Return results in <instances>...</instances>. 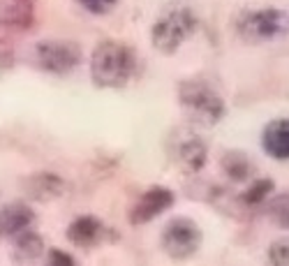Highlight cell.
<instances>
[{
	"mask_svg": "<svg viewBox=\"0 0 289 266\" xmlns=\"http://www.w3.org/2000/svg\"><path fill=\"white\" fill-rule=\"evenodd\" d=\"M137 58L127 44L106 40L95 46L90 56V77L100 88H123L132 79Z\"/></svg>",
	"mask_w": 289,
	"mask_h": 266,
	"instance_id": "6da1fadb",
	"label": "cell"
},
{
	"mask_svg": "<svg viewBox=\"0 0 289 266\" xmlns=\"http://www.w3.org/2000/svg\"><path fill=\"white\" fill-rule=\"evenodd\" d=\"M178 100L183 106L185 116L199 127H210L218 125L225 116V102L215 88H210L206 81L187 79L178 88Z\"/></svg>",
	"mask_w": 289,
	"mask_h": 266,
	"instance_id": "7a4b0ae2",
	"label": "cell"
},
{
	"mask_svg": "<svg viewBox=\"0 0 289 266\" xmlns=\"http://www.w3.org/2000/svg\"><path fill=\"white\" fill-rule=\"evenodd\" d=\"M194 26H197V19H194L192 9L183 7V5L166 7L158 17V21L153 23L150 42L165 56L176 53L185 40L194 33Z\"/></svg>",
	"mask_w": 289,
	"mask_h": 266,
	"instance_id": "3957f363",
	"label": "cell"
},
{
	"mask_svg": "<svg viewBox=\"0 0 289 266\" xmlns=\"http://www.w3.org/2000/svg\"><path fill=\"white\" fill-rule=\"evenodd\" d=\"M160 243L171 259H190L202 248V229L190 218H176L165 227Z\"/></svg>",
	"mask_w": 289,
	"mask_h": 266,
	"instance_id": "277c9868",
	"label": "cell"
},
{
	"mask_svg": "<svg viewBox=\"0 0 289 266\" xmlns=\"http://www.w3.org/2000/svg\"><path fill=\"white\" fill-rule=\"evenodd\" d=\"M37 67H42L53 74H67L81 62V49L74 42H62V40H44L37 42L33 51Z\"/></svg>",
	"mask_w": 289,
	"mask_h": 266,
	"instance_id": "5b68a950",
	"label": "cell"
},
{
	"mask_svg": "<svg viewBox=\"0 0 289 266\" xmlns=\"http://www.w3.org/2000/svg\"><path fill=\"white\" fill-rule=\"evenodd\" d=\"M287 30V17L280 9H259L241 19L238 33L248 42H264Z\"/></svg>",
	"mask_w": 289,
	"mask_h": 266,
	"instance_id": "8992f818",
	"label": "cell"
},
{
	"mask_svg": "<svg viewBox=\"0 0 289 266\" xmlns=\"http://www.w3.org/2000/svg\"><path fill=\"white\" fill-rule=\"evenodd\" d=\"M169 153L176 160V164L185 169L187 174H194L206 162V143L190 130H176L169 139Z\"/></svg>",
	"mask_w": 289,
	"mask_h": 266,
	"instance_id": "52a82bcc",
	"label": "cell"
},
{
	"mask_svg": "<svg viewBox=\"0 0 289 266\" xmlns=\"http://www.w3.org/2000/svg\"><path fill=\"white\" fill-rule=\"evenodd\" d=\"M169 206H174V192L169 187H162V185L148 187L137 199V204L132 206L130 222L132 225H146V222L155 220L158 215H162Z\"/></svg>",
	"mask_w": 289,
	"mask_h": 266,
	"instance_id": "ba28073f",
	"label": "cell"
},
{
	"mask_svg": "<svg viewBox=\"0 0 289 266\" xmlns=\"http://www.w3.org/2000/svg\"><path fill=\"white\" fill-rule=\"evenodd\" d=\"M33 222H35V213L26 204L14 202V204L2 206L0 208V236L2 239H14L17 234L30 229Z\"/></svg>",
	"mask_w": 289,
	"mask_h": 266,
	"instance_id": "9c48e42d",
	"label": "cell"
},
{
	"mask_svg": "<svg viewBox=\"0 0 289 266\" xmlns=\"http://www.w3.org/2000/svg\"><path fill=\"white\" fill-rule=\"evenodd\" d=\"M23 190L30 199L35 202H53L58 197L65 195V181L61 176H56L51 171L44 174H33L30 178L23 181Z\"/></svg>",
	"mask_w": 289,
	"mask_h": 266,
	"instance_id": "30bf717a",
	"label": "cell"
},
{
	"mask_svg": "<svg viewBox=\"0 0 289 266\" xmlns=\"http://www.w3.org/2000/svg\"><path fill=\"white\" fill-rule=\"evenodd\" d=\"M262 146L275 160H289V118H278L264 127Z\"/></svg>",
	"mask_w": 289,
	"mask_h": 266,
	"instance_id": "8fae6325",
	"label": "cell"
},
{
	"mask_svg": "<svg viewBox=\"0 0 289 266\" xmlns=\"http://www.w3.org/2000/svg\"><path fill=\"white\" fill-rule=\"evenodd\" d=\"M102 234H104L102 222L90 218V215H83V218H77L70 225L67 239L79 248H93V246H97V241L102 239Z\"/></svg>",
	"mask_w": 289,
	"mask_h": 266,
	"instance_id": "7c38bea8",
	"label": "cell"
},
{
	"mask_svg": "<svg viewBox=\"0 0 289 266\" xmlns=\"http://www.w3.org/2000/svg\"><path fill=\"white\" fill-rule=\"evenodd\" d=\"M222 169H225L227 176L234 178V181H248V178L254 174L252 160L248 158V155H243V153H236V151L227 153V155L222 158Z\"/></svg>",
	"mask_w": 289,
	"mask_h": 266,
	"instance_id": "4fadbf2b",
	"label": "cell"
},
{
	"mask_svg": "<svg viewBox=\"0 0 289 266\" xmlns=\"http://www.w3.org/2000/svg\"><path fill=\"white\" fill-rule=\"evenodd\" d=\"M17 239V259H21V262H30V259H37L44 255V241L37 236L35 231H21V234H17L14 236Z\"/></svg>",
	"mask_w": 289,
	"mask_h": 266,
	"instance_id": "5bb4252c",
	"label": "cell"
},
{
	"mask_svg": "<svg viewBox=\"0 0 289 266\" xmlns=\"http://www.w3.org/2000/svg\"><path fill=\"white\" fill-rule=\"evenodd\" d=\"M268 215H271V220L275 225L289 229V192L275 197L271 204H268Z\"/></svg>",
	"mask_w": 289,
	"mask_h": 266,
	"instance_id": "9a60e30c",
	"label": "cell"
},
{
	"mask_svg": "<svg viewBox=\"0 0 289 266\" xmlns=\"http://www.w3.org/2000/svg\"><path fill=\"white\" fill-rule=\"evenodd\" d=\"M273 190V181H257V183H252V185L248 187V192H246V202L248 204H262L264 199L268 197V192Z\"/></svg>",
	"mask_w": 289,
	"mask_h": 266,
	"instance_id": "2e32d148",
	"label": "cell"
},
{
	"mask_svg": "<svg viewBox=\"0 0 289 266\" xmlns=\"http://www.w3.org/2000/svg\"><path fill=\"white\" fill-rule=\"evenodd\" d=\"M268 259L278 266H289V239L275 241L271 246V252H268Z\"/></svg>",
	"mask_w": 289,
	"mask_h": 266,
	"instance_id": "e0dca14e",
	"label": "cell"
},
{
	"mask_svg": "<svg viewBox=\"0 0 289 266\" xmlns=\"http://www.w3.org/2000/svg\"><path fill=\"white\" fill-rule=\"evenodd\" d=\"M77 2L90 14H106L118 5V0H77Z\"/></svg>",
	"mask_w": 289,
	"mask_h": 266,
	"instance_id": "ac0fdd59",
	"label": "cell"
},
{
	"mask_svg": "<svg viewBox=\"0 0 289 266\" xmlns=\"http://www.w3.org/2000/svg\"><path fill=\"white\" fill-rule=\"evenodd\" d=\"M51 262H58V264H74V259H72L70 255L58 252V250H53V252H51Z\"/></svg>",
	"mask_w": 289,
	"mask_h": 266,
	"instance_id": "d6986e66",
	"label": "cell"
}]
</instances>
